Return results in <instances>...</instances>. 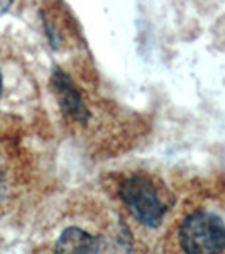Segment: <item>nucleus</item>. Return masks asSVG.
Listing matches in <instances>:
<instances>
[{
	"label": "nucleus",
	"instance_id": "f257e3e1",
	"mask_svg": "<svg viewBox=\"0 0 225 254\" xmlns=\"http://www.w3.org/2000/svg\"><path fill=\"white\" fill-rule=\"evenodd\" d=\"M171 254H225V200L195 195L183 203L168 232Z\"/></svg>",
	"mask_w": 225,
	"mask_h": 254
},
{
	"label": "nucleus",
	"instance_id": "f03ea898",
	"mask_svg": "<svg viewBox=\"0 0 225 254\" xmlns=\"http://www.w3.org/2000/svg\"><path fill=\"white\" fill-rule=\"evenodd\" d=\"M110 220L63 224L53 244V254H120L129 251V232L122 224L110 227Z\"/></svg>",
	"mask_w": 225,
	"mask_h": 254
},
{
	"label": "nucleus",
	"instance_id": "7ed1b4c3",
	"mask_svg": "<svg viewBox=\"0 0 225 254\" xmlns=\"http://www.w3.org/2000/svg\"><path fill=\"white\" fill-rule=\"evenodd\" d=\"M117 191L130 219L144 229L161 227L169 214L171 200L166 187L149 175H129L118 183Z\"/></svg>",
	"mask_w": 225,
	"mask_h": 254
},
{
	"label": "nucleus",
	"instance_id": "20e7f679",
	"mask_svg": "<svg viewBox=\"0 0 225 254\" xmlns=\"http://www.w3.org/2000/svg\"><path fill=\"white\" fill-rule=\"evenodd\" d=\"M53 85H55V92L59 98V104L63 112L69 119L76 122H85L88 117V110L85 107L83 100H81L78 90L75 88L71 78L64 71L56 69L53 75Z\"/></svg>",
	"mask_w": 225,
	"mask_h": 254
},
{
	"label": "nucleus",
	"instance_id": "39448f33",
	"mask_svg": "<svg viewBox=\"0 0 225 254\" xmlns=\"http://www.w3.org/2000/svg\"><path fill=\"white\" fill-rule=\"evenodd\" d=\"M15 188V171L12 168L9 156L0 153V207L10 198Z\"/></svg>",
	"mask_w": 225,
	"mask_h": 254
},
{
	"label": "nucleus",
	"instance_id": "423d86ee",
	"mask_svg": "<svg viewBox=\"0 0 225 254\" xmlns=\"http://www.w3.org/2000/svg\"><path fill=\"white\" fill-rule=\"evenodd\" d=\"M14 2L15 0H0V14H7L12 9Z\"/></svg>",
	"mask_w": 225,
	"mask_h": 254
},
{
	"label": "nucleus",
	"instance_id": "0eeeda50",
	"mask_svg": "<svg viewBox=\"0 0 225 254\" xmlns=\"http://www.w3.org/2000/svg\"><path fill=\"white\" fill-rule=\"evenodd\" d=\"M3 88H5V75H3V68L0 64V98L3 95Z\"/></svg>",
	"mask_w": 225,
	"mask_h": 254
}]
</instances>
